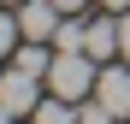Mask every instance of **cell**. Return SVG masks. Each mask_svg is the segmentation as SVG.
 Instances as JSON below:
<instances>
[{"label":"cell","instance_id":"cell-15","mask_svg":"<svg viewBox=\"0 0 130 124\" xmlns=\"http://www.w3.org/2000/svg\"><path fill=\"white\" fill-rule=\"evenodd\" d=\"M0 77H6V71H0Z\"/></svg>","mask_w":130,"mask_h":124},{"label":"cell","instance_id":"cell-6","mask_svg":"<svg viewBox=\"0 0 130 124\" xmlns=\"http://www.w3.org/2000/svg\"><path fill=\"white\" fill-rule=\"evenodd\" d=\"M83 53H95L101 65H106V59L118 53V24H106V18H89V47H83Z\"/></svg>","mask_w":130,"mask_h":124},{"label":"cell","instance_id":"cell-2","mask_svg":"<svg viewBox=\"0 0 130 124\" xmlns=\"http://www.w3.org/2000/svg\"><path fill=\"white\" fill-rule=\"evenodd\" d=\"M59 6L53 0H18V24H24V41H53V30H59Z\"/></svg>","mask_w":130,"mask_h":124},{"label":"cell","instance_id":"cell-9","mask_svg":"<svg viewBox=\"0 0 130 124\" xmlns=\"http://www.w3.org/2000/svg\"><path fill=\"white\" fill-rule=\"evenodd\" d=\"M18 47H24V24L18 18H0V59H12Z\"/></svg>","mask_w":130,"mask_h":124},{"label":"cell","instance_id":"cell-7","mask_svg":"<svg viewBox=\"0 0 130 124\" xmlns=\"http://www.w3.org/2000/svg\"><path fill=\"white\" fill-rule=\"evenodd\" d=\"M30 124H83V112H77L65 95H53V100H41V107L30 112Z\"/></svg>","mask_w":130,"mask_h":124},{"label":"cell","instance_id":"cell-14","mask_svg":"<svg viewBox=\"0 0 130 124\" xmlns=\"http://www.w3.org/2000/svg\"><path fill=\"white\" fill-rule=\"evenodd\" d=\"M12 118H18V112H12V107H0V124H12Z\"/></svg>","mask_w":130,"mask_h":124},{"label":"cell","instance_id":"cell-12","mask_svg":"<svg viewBox=\"0 0 130 124\" xmlns=\"http://www.w3.org/2000/svg\"><path fill=\"white\" fill-rule=\"evenodd\" d=\"M53 6H59V12H83L89 0H53Z\"/></svg>","mask_w":130,"mask_h":124},{"label":"cell","instance_id":"cell-1","mask_svg":"<svg viewBox=\"0 0 130 124\" xmlns=\"http://www.w3.org/2000/svg\"><path fill=\"white\" fill-rule=\"evenodd\" d=\"M95 65H101V59H95V53H83V47H71V53H59V47H53V71H47L53 95H65V100H83V95L95 89V77H101Z\"/></svg>","mask_w":130,"mask_h":124},{"label":"cell","instance_id":"cell-10","mask_svg":"<svg viewBox=\"0 0 130 124\" xmlns=\"http://www.w3.org/2000/svg\"><path fill=\"white\" fill-rule=\"evenodd\" d=\"M77 112H83V124H112V118H118L106 100H89V107H77Z\"/></svg>","mask_w":130,"mask_h":124},{"label":"cell","instance_id":"cell-13","mask_svg":"<svg viewBox=\"0 0 130 124\" xmlns=\"http://www.w3.org/2000/svg\"><path fill=\"white\" fill-rule=\"evenodd\" d=\"M101 6H112V12H130V0H101Z\"/></svg>","mask_w":130,"mask_h":124},{"label":"cell","instance_id":"cell-11","mask_svg":"<svg viewBox=\"0 0 130 124\" xmlns=\"http://www.w3.org/2000/svg\"><path fill=\"white\" fill-rule=\"evenodd\" d=\"M118 53H124V65H130V12L118 18Z\"/></svg>","mask_w":130,"mask_h":124},{"label":"cell","instance_id":"cell-8","mask_svg":"<svg viewBox=\"0 0 130 124\" xmlns=\"http://www.w3.org/2000/svg\"><path fill=\"white\" fill-rule=\"evenodd\" d=\"M53 47H59V53H71V47H89V24L65 12V18H59V30H53Z\"/></svg>","mask_w":130,"mask_h":124},{"label":"cell","instance_id":"cell-5","mask_svg":"<svg viewBox=\"0 0 130 124\" xmlns=\"http://www.w3.org/2000/svg\"><path fill=\"white\" fill-rule=\"evenodd\" d=\"M12 65L30 71V77H47V71H53V47H47V41H24V47L12 53Z\"/></svg>","mask_w":130,"mask_h":124},{"label":"cell","instance_id":"cell-3","mask_svg":"<svg viewBox=\"0 0 130 124\" xmlns=\"http://www.w3.org/2000/svg\"><path fill=\"white\" fill-rule=\"evenodd\" d=\"M36 83L41 77H30V71H6V77H0V107H12V112H36L41 107V89H36Z\"/></svg>","mask_w":130,"mask_h":124},{"label":"cell","instance_id":"cell-4","mask_svg":"<svg viewBox=\"0 0 130 124\" xmlns=\"http://www.w3.org/2000/svg\"><path fill=\"white\" fill-rule=\"evenodd\" d=\"M95 100H106L118 118H130V71H124V65H106V71L95 77Z\"/></svg>","mask_w":130,"mask_h":124}]
</instances>
